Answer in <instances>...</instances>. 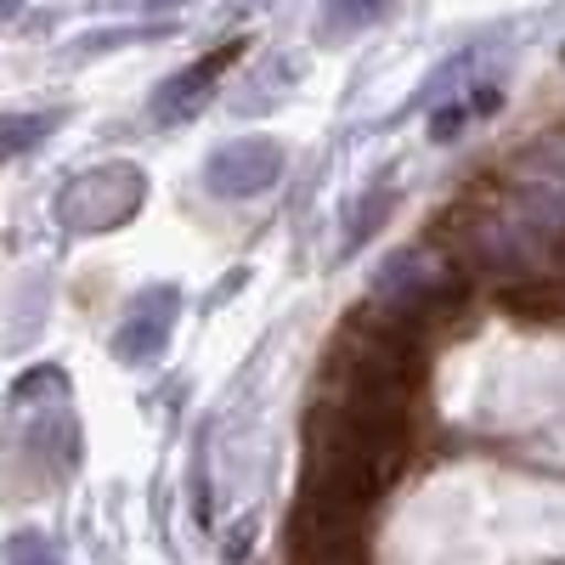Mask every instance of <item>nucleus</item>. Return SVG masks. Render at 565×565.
<instances>
[{
    "label": "nucleus",
    "mask_w": 565,
    "mask_h": 565,
    "mask_svg": "<svg viewBox=\"0 0 565 565\" xmlns=\"http://www.w3.org/2000/svg\"><path fill=\"white\" fill-rule=\"evenodd\" d=\"M244 57V40H226L215 57H204V63H193L186 74H175L164 90H159V103H153V114L164 119V125H181V119H193L204 103H210V85L221 79V68L226 63H238Z\"/></svg>",
    "instance_id": "6"
},
{
    "label": "nucleus",
    "mask_w": 565,
    "mask_h": 565,
    "mask_svg": "<svg viewBox=\"0 0 565 565\" xmlns=\"http://www.w3.org/2000/svg\"><path fill=\"white\" fill-rule=\"evenodd\" d=\"M7 559H12V565H57V554H52V543H45L40 532H23V537H12V548H7Z\"/></svg>",
    "instance_id": "11"
},
{
    "label": "nucleus",
    "mask_w": 565,
    "mask_h": 565,
    "mask_svg": "<svg viewBox=\"0 0 565 565\" xmlns=\"http://www.w3.org/2000/svg\"><path fill=\"white\" fill-rule=\"evenodd\" d=\"M125 170H97V175H79L68 193H63V221H74L79 232H103V226H119L130 210H136V199H114V181H119Z\"/></svg>",
    "instance_id": "7"
},
{
    "label": "nucleus",
    "mask_w": 565,
    "mask_h": 565,
    "mask_svg": "<svg viewBox=\"0 0 565 565\" xmlns=\"http://www.w3.org/2000/svg\"><path fill=\"white\" fill-rule=\"evenodd\" d=\"M0 12H12V7H7V0H0Z\"/></svg>",
    "instance_id": "12"
},
{
    "label": "nucleus",
    "mask_w": 565,
    "mask_h": 565,
    "mask_svg": "<svg viewBox=\"0 0 565 565\" xmlns=\"http://www.w3.org/2000/svg\"><path fill=\"white\" fill-rule=\"evenodd\" d=\"M362 521L367 514L334 509L300 498L289 526H282V543H289V565H367V543H362Z\"/></svg>",
    "instance_id": "3"
},
{
    "label": "nucleus",
    "mask_w": 565,
    "mask_h": 565,
    "mask_svg": "<svg viewBox=\"0 0 565 565\" xmlns=\"http://www.w3.org/2000/svg\"><path fill=\"white\" fill-rule=\"evenodd\" d=\"M424 373H430V340L385 300L356 306L322 356V385L385 396V402H418Z\"/></svg>",
    "instance_id": "2"
},
{
    "label": "nucleus",
    "mask_w": 565,
    "mask_h": 565,
    "mask_svg": "<svg viewBox=\"0 0 565 565\" xmlns=\"http://www.w3.org/2000/svg\"><path fill=\"white\" fill-rule=\"evenodd\" d=\"M45 130H57V114H23V119H0V159H18L40 148Z\"/></svg>",
    "instance_id": "9"
},
{
    "label": "nucleus",
    "mask_w": 565,
    "mask_h": 565,
    "mask_svg": "<svg viewBox=\"0 0 565 565\" xmlns=\"http://www.w3.org/2000/svg\"><path fill=\"white\" fill-rule=\"evenodd\" d=\"M306 447L311 458L300 498L367 514L418 458V402H385L322 385L306 418Z\"/></svg>",
    "instance_id": "1"
},
{
    "label": "nucleus",
    "mask_w": 565,
    "mask_h": 565,
    "mask_svg": "<svg viewBox=\"0 0 565 565\" xmlns=\"http://www.w3.org/2000/svg\"><path fill=\"white\" fill-rule=\"evenodd\" d=\"M277 175H282V148L271 136H244V141H232V148H221L204 164L210 193H221V199H255Z\"/></svg>",
    "instance_id": "4"
},
{
    "label": "nucleus",
    "mask_w": 565,
    "mask_h": 565,
    "mask_svg": "<svg viewBox=\"0 0 565 565\" xmlns=\"http://www.w3.org/2000/svg\"><path fill=\"white\" fill-rule=\"evenodd\" d=\"M498 306H503L514 322L565 328V277H521V282H503Z\"/></svg>",
    "instance_id": "8"
},
{
    "label": "nucleus",
    "mask_w": 565,
    "mask_h": 565,
    "mask_svg": "<svg viewBox=\"0 0 565 565\" xmlns=\"http://www.w3.org/2000/svg\"><path fill=\"white\" fill-rule=\"evenodd\" d=\"M175 306H181L175 289H148V295L130 306V317L119 322L114 351H119L125 362H148V356H159L164 340H170V317H175Z\"/></svg>",
    "instance_id": "5"
},
{
    "label": "nucleus",
    "mask_w": 565,
    "mask_h": 565,
    "mask_svg": "<svg viewBox=\"0 0 565 565\" xmlns=\"http://www.w3.org/2000/svg\"><path fill=\"white\" fill-rule=\"evenodd\" d=\"M391 12V0H328V29H345V34H356V29H367V23H380Z\"/></svg>",
    "instance_id": "10"
}]
</instances>
